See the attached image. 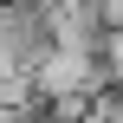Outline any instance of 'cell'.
<instances>
[{
	"mask_svg": "<svg viewBox=\"0 0 123 123\" xmlns=\"http://www.w3.org/2000/svg\"><path fill=\"white\" fill-rule=\"evenodd\" d=\"M39 6H58V0H39Z\"/></svg>",
	"mask_w": 123,
	"mask_h": 123,
	"instance_id": "cell-1",
	"label": "cell"
}]
</instances>
